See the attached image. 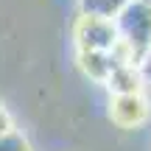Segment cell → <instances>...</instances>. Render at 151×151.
I'll return each mask as SVG.
<instances>
[{
    "label": "cell",
    "instance_id": "cell-1",
    "mask_svg": "<svg viewBox=\"0 0 151 151\" xmlns=\"http://www.w3.org/2000/svg\"><path fill=\"white\" fill-rule=\"evenodd\" d=\"M115 31H118V42H123L137 62H143L148 45H151V6L140 0H129L118 14L112 17Z\"/></svg>",
    "mask_w": 151,
    "mask_h": 151
},
{
    "label": "cell",
    "instance_id": "cell-2",
    "mask_svg": "<svg viewBox=\"0 0 151 151\" xmlns=\"http://www.w3.org/2000/svg\"><path fill=\"white\" fill-rule=\"evenodd\" d=\"M76 42L78 50H112L118 45V31L109 17H90L81 14L76 22Z\"/></svg>",
    "mask_w": 151,
    "mask_h": 151
},
{
    "label": "cell",
    "instance_id": "cell-3",
    "mask_svg": "<svg viewBox=\"0 0 151 151\" xmlns=\"http://www.w3.org/2000/svg\"><path fill=\"white\" fill-rule=\"evenodd\" d=\"M109 118L120 129H137L146 123L148 118V101L140 92H126V95H115L112 106H109Z\"/></svg>",
    "mask_w": 151,
    "mask_h": 151
},
{
    "label": "cell",
    "instance_id": "cell-4",
    "mask_svg": "<svg viewBox=\"0 0 151 151\" xmlns=\"http://www.w3.org/2000/svg\"><path fill=\"white\" fill-rule=\"evenodd\" d=\"M104 84L109 87L112 95H126V92H140L143 87V76L137 65H115L112 73L106 76Z\"/></svg>",
    "mask_w": 151,
    "mask_h": 151
},
{
    "label": "cell",
    "instance_id": "cell-5",
    "mask_svg": "<svg viewBox=\"0 0 151 151\" xmlns=\"http://www.w3.org/2000/svg\"><path fill=\"white\" fill-rule=\"evenodd\" d=\"M78 65L92 81L104 84L115 67V59H112V50H78Z\"/></svg>",
    "mask_w": 151,
    "mask_h": 151
},
{
    "label": "cell",
    "instance_id": "cell-6",
    "mask_svg": "<svg viewBox=\"0 0 151 151\" xmlns=\"http://www.w3.org/2000/svg\"><path fill=\"white\" fill-rule=\"evenodd\" d=\"M129 0H81V14L90 17H109L112 20Z\"/></svg>",
    "mask_w": 151,
    "mask_h": 151
},
{
    "label": "cell",
    "instance_id": "cell-7",
    "mask_svg": "<svg viewBox=\"0 0 151 151\" xmlns=\"http://www.w3.org/2000/svg\"><path fill=\"white\" fill-rule=\"evenodd\" d=\"M0 151H31V146L20 132L9 129L6 134H0Z\"/></svg>",
    "mask_w": 151,
    "mask_h": 151
},
{
    "label": "cell",
    "instance_id": "cell-8",
    "mask_svg": "<svg viewBox=\"0 0 151 151\" xmlns=\"http://www.w3.org/2000/svg\"><path fill=\"white\" fill-rule=\"evenodd\" d=\"M140 76H143V84H151V53L143 56V62H140Z\"/></svg>",
    "mask_w": 151,
    "mask_h": 151
},
{
    "label": "cell",
    "instance_id": "cell-9",
    "mask_svg": "<svg viewBox=\"0 0 151 151\" xmlns=\"http://www.w3.org/2000/svg\"><path fill=\"white\" fill-rule=\"evenodd\" d=\"M9 129H11V118H9V112L0 106V134H6Z\"/></svg>",
    "mask_w": 151,
    "mask_h": 151
},
{
    "label": "cell",
    "instance_id": "cell-10",
    "mask_svg": "<svg viewBox=\"0 0 151 151\" xmlns=\"http://www.w3.org/2000/svg\"><path fill=\"white\" fill-rule=\"evenodd\" d=\"M140 3H148V6H151V0H140Z\"/></svg>",
    "mask_w": 151,
    "mask_h": 151
},
{
    "label": "cell",
    "instance_id": "cell-11",
    "mask_svg": "<svg viewBox=\"0 0 151 151\" xmlns=\"http://www.w3.org/2000/svg\"><path fill=\"white\" fill-rule=\"evenodd\" d=\"M146 53H151V45H148V50H146Z\"/></svg>",
    "mask_w": 151,
    "mask_h": 151
}]
</instances>
